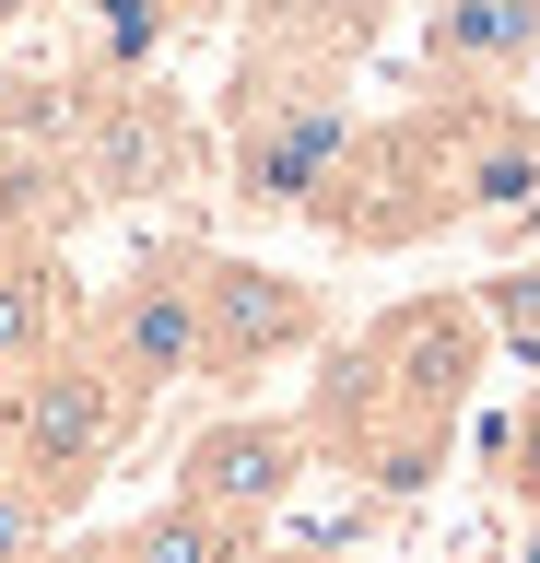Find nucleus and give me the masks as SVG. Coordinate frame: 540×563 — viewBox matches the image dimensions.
<instances>
[{"instance_id": "nucleus-16", "label": "nucleus", "mask_w": 540, "mask_h": 563, "mask_svg": "<svg viewBox=\"0 0 540 563\" xmlns=\"http://www.w3.org/2000/svg\"><path fill=\"white\" fill-rule=\"evenodd\" d=\"M294 12H329V24H353V35H388L399 0H294Z\"/></svg>"}, {"instance_id": "nucleus-20", "label": "nucleus", "mask_w": 540, "mask_h": 563, "mask_svg": "<svg viewBox=\"0 0 540 563\" xmlns=\"http://www.w3.org/2000/svg\"><path fill=\"white\" fill-rule=\"evenodd\" d=\"M529 376H540V364H529Z\"/></svg>"}, {"instance_id": "nucleus-2", "label": "nucleus", "mask_w": 540, "mask_h": 563, "mask_svg": "<svg viewBox=\"0 0 540 563\" xmlns=\"http://www.w3.org/2000/svg\"><path fill=\"white\" fill-rule=\"evenodd\" d=\"M376 35L294 12V0H235V70H223V118H212V188L247 223H306V200L329 188V165L353 153L364 106L353 70Z\"/></svg>"}, {"instance_id": "nucleus-7", "label": "nucleus", "mask_w": 540, "mask_h": 563, "mask_svg": "<svg viewBox=\"0 0 540 563\" xmlns=\"http://www.w3.org/2000/svg\"><path fill=\"white\" fill-rule=\"evenodd\" d=\"M200 258H212V235H188V223H177V235L130 246V271L82 306V341L107 352L142 399H165V387L200 376Z\"/></svg>"}, {"instance_id": "nucleus-1", "label": "nucleus", "mask_w": 540, "mask_h": 563, "mask_svg": "<svg viewBox=\"0 0 540 563\" xmlns=\"http://www.w3.org/2000/svg\"><path fill=\"white\" fill-rule=\"evenodd\" d=\"M482 376H494L482 306H470L459 282H423V294L376 306L364 329H329V352H318V376H306L294 411H306L318 470H341L376 505H411V493L447 482Z\"/></svg>"}, {"instance_id": "nucleus-17", "label": "nucleus", "mask_w": 540, "mask_h": 563, "mask_svg": "<svg viewBox=\"0 0 540 563\" xmlns=\"http://www.w3.org/2000/svg\"><path fill=\"white\" fill-rule=\"evenodd\" d=\"M36 563H118V552H107V528H59Z\"/></svg>"}, {"instance_id": "nucleus-14", "label": "nucleus", "mask_w": 540, "mask_h": 563, "mask_svg": "<svg viewBox=\"0 0 540 563\" xmlns=\"http://www.w3.org/2000/svg\"><path fill=\"white\" fill-rule=\"evenodd\" d=\"M470 306H482V329H494V352H517V364H540V258H505L494 282H470Z\"/></svg>"}, {"instance_id": "nucleus-10", "label": "nucleus", "mask_w": 540, "mask_h": 563, "mask_svg": "<svg viewBox=\"0 0 540 563\" xmlns=\"http://www.w3.org/2000/svg\"><path fill=\"white\" fill-rule=\"evenodd\" d=\"M82 306H95V294L71 282V246H59V235H24V223H0V387L24 376L36 352L71 341Z\"/></svg>"}, {"instance_id": "nucleus-9", "label": "nucleus", "mask_w": 540, "mask_h": 563, "mask_svg": "<svg viewBox=\"0 0 540 563\" xmlns=\"http://www.w3.org/2000/svg\"><path fill=\"white\" fill-rule=\"evenodd\" d=\"M411 59L434 95H505L540 70V0H411Z\"/></svg>"}, {"instance_id": "nucleus-11", "label": "nucleus", "mask_w": 540, "mask_h": 563, "mask_svg": "<svg viewBox=\"0 0 540 563\" xmlns=\"http://www.w3.org/2000/svg\"><path fill=\"white\" fill-rule=\"evenodd\" d=\"M59 12L82 24V70H95V82H142L188 24H212L235 0H59Z\"/></svg>"}, {"instance_id": "nucleus-5", "label": "nucleus", "mask_w": 540, "mask_h": 563, "mask_svg": "<svg viewBox=\"0 0 540 563\" xmlns=\"http://www.w3.org/2000/svg\"><path fill=\"white\" fill-rule=\"evenodd\" d=\"M329 329H341L329 282L283 271V258H247V246H212V258H200V387L247 399L258 376L318 364Z\"/></svg>"}, {"instance_id": "nucleus-4", "label": "nucleus", "mask_w": 540, "mask_h": 563, "mask_svg": "<svg viewBox=\"0 0 540 563\" xmlns=\"http://www.w3.org/2000/svg\"><path fill=\"white\" fill-rule=\"evenodd\" d=\"M142 422H153V399H142V387H130L107 352L71 329L59 352H36L24 376L0 387V470H12V482L36 493L47 517L71 528L82 505L107 493V470L142 446Z\"/></svg>"}, {"instance_id": "nucleus-15", "label": "nucleus", "mask_w": 540, "mask_h": 563, "mask_svg": "<svg viewBox=\"0 0 540 563\" xmlns=\"http://www.w3.org/2000/svg\"><path fill=\"white\" fill-rule=\"evenodd\" d=\"M47 540H59V517H47L36 493H24V482H12V470H0V563H36Z\"/></svg>"}, {"instance_id": "nucleus-18", "label": "nucleus", "mask_w": 540, "mask_h": 563, "mask_svg": "<svg viewBox=\"0 0 540 563\" xmlns=\"http://www.w3.org/2000/svg\"><path fill=\"white\" fill-rule=\"evenodd\" d=\"M258 563H364V552H283V540H258Z\"/></svg>"}, {"instance_id": "nucleus-3", "label": "nucleus", "mask_w": 540, "mask_h": 563, "mask_svg": "<svg viewBox=\"0 0 540 563\" xmlns=\"http://www.w3.org/2000/svg\"><path fill=\"white\" fill-rule=\"evenodd\" d=\"M470 141H482V95H411L388 118H364L353 153L329 165V188L306 200V235H329L341 258H411V246L482 223L470 188Z\"/></svg>"}, {"instance_id": "nucleus-12", "label": "nucleus", "mask_w": 540, "mask_h": 563, "mask_svg": "<svg viewBox=\"0 0 540 563\" xmlns=\"http://www.w3.org/2000/svg\"><path fill=\"white\" fill-rule=\"evenodd\" d=\"M258 540H271V528L223 517V505H188V493H153L142 517L107 528L118 563H258Z\"/></svg>"}, {"instance_id": "nucleus-19", "label": "nucleus", "mask_w": 540, "mask_h": 563, "mask_svg": "<svg viewBox=\"0 0 540 563\" xmlns=\"http://www.w3.org/2000/svg\"><path fill=\"white\" fill-rule=\"evenodd\" d=\"M36 12H59V0H0V35H12V24H36Z\"/></svg>"}, {"instance_id": "nucleus-13", "label": "nucleus", "mask_w": 540, "mask_h": 563, "mask_svg": "<svg viewBox=\"0 0 540 563\" xmlns=\"http://www.w3.org/2000/svg\"><path fill=\"white\" fill-rule=\"evenodd\" d=\"M482 470H494V505H505V517H540V376L494 411V434H482Z\"/></svg>"}, {"instance_id": "nucleus-8", "label": "nucleus", "mask_w": 540, "mask_h": 563, "mask_svg": "<svg viewBox=\"0 0 540 563\" xmlns=\"http://www.w3.org/2000/svg\"><path fill=\"white\" fill-rule=\"evenodd\" d=\"M306 470H318V446H306V411L223 399V411L177 446V482H165V493H188V505H223V517H247V528H283V505L306 493Z\"/></svg>"}, {"instance_id": "nucleus-6", "label": "nucleus", "mask_w": 540, "mask_h": 563, "mask_svg": "<svg viewBox=\"0 0 540 563\" xmlns=\"http://www.w3.org/2000/svg\"><path fill=\"white\" fill-rule=\"evenodd\" d=\"M82 70V59H71ZM71 176L95 211H130V200H165V188H200L212 176V130L188 118L165 82H95L82 70V118H71Z\"/></svg>"}]
</instances>
